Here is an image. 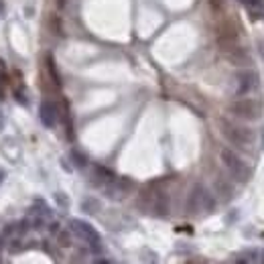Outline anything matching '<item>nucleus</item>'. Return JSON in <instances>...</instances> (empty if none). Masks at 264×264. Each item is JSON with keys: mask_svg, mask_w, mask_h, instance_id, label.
I'll return each instance as SVG.
<instances>
[{"mask_svg": "<svg viewBox=\"0 0 264 264\" xmlns=\"http://www.w3.org/2000/svg\"><path fill=\"white\" fill-rule=\"evenodd\" d=\"M222 161H224V165L232 171V175L234 177H238V179H242V181H246L248 179V175H250V171H248V167L234 154V152H230V150H222Z\"/></svg>", "mask_w": 264, "mask_h": 264, "instance_id": "3", "label": "nucleus"}, {"mask_svg": "<svg viewBox=\"0 0 264 264\" xmlns=\"http://www.w3.org/2000/svg\"><path fill=\"white\" fill-rule=\"evenodd\" d=\"M187 207L189 212L197 214V212H203V209H212V197L209 193L203 189V187H195L187 199Z\"/></svg>", "mask_w": 264, "mask_h": 264, "instance_id": "2", "label": "nucleus"}, {"mask_svg": "<svg viewBox=\"0 0 264 264\" xmlns=\"http://www.w3.org/2000/svg\"><path fill=\"white\" fill-rule=\"evenodd\" d=\"M242 2L250 8H262V0H242Z\"/></svg>", "mask_w": 264, "mask_h": 264, "instance_id": "7", "label": "nucleus"}, {"mask_svg": "<svg viewBox=\"0 0 264 264\" xmlns=\"http://www.w3.org/2000/svg\"><path fill=\"white\" fill-rule=\"evenodd\" d=\"M4 177H6V175H4V171H2V169H0V183H2V181H4Z\"/></svg>", "mask_w": 264, "mask_h": 264, "instance_id": "11", "label": "nucleus"}, {"mask_svg": "<svg viewBox=\"0 0 264 264\" xmlns=\"http://www.w3.org/2000/svg\"><path fill=\"white\" fill-rule=\"evenodd\" d=\"M187 264H203L201 260H191V262H187Z\"/></svg>", "mask_w": 264, "mask_h": 264, "instance_id": "12", "label": "nucleus"}, {"mask_svg": "<svg viewBox=\"0 0 264 264\" xmlns=\"http://www.w3.org/2000/svg\"><path fill=\"white\" fill-rule=\"evenodd\" d=\"M73 230H77L80 234H84V236H86V238H90L92 242H98V234H96L90 226H86L84 222H77V220H75V222H73Z\"/></svg>", "mask_w": 264, "mask_h": 264, "instance_id": "6", "label": "nucleus"}, {"mask_svg": "<svg viewBox=\"0 0 264 264\" xmlns=\"http://www.w3.org/2000/svg\"><path fill=\"white\" fill-rule=\"evenodd\" d=\"M222 130H224V134H226L232 142H236V144L248 146V144L254 142V132L244 128V126H234V124H230V122H222Z\"/></svg>", "mask_w": 264, "mask_h": 264, "instance_id": "1", "label": "nucleus"}, {"mask_svg": "<svg viewBox=\"0 0 264 264\" xmlns=\"http://www.w3.org/2000/svg\"><path fill=\"white\" fill-rule=\"evenodd\" d=\"M0 264H2V258H0Z\"/></svg>", "mask_w": 264, "mask_h": 264, "instance_id": "13", "label": "nucleus"}, {"mask_svg": "<svg viewBox=\"0 0 264 264\" xmlns=\"http://www.w3.org/2000/svg\"><path fill=\"white\" fill-rule=\"evenodd\" d=\"M73 159H75V163H77V165H84V163H86V161H84V156H82L80 152H73Z\"/></svg>", "mask_w": 264, "mask_h": 264, "instance_id": "9", "label": "nucleus"}, {"mask_svg": "<svg viewBox=\"0 0 264 264\" xmlns=\"http://www.w3.org/2000/svg\"><path fill=\"white\" fill-rule=\"evenodd\" d=\"M4 124H6V118H4V114L0 112V132H2V128H4Z\"/></svg>", "mask_w": 264, "mask_h": 264, "instance_id": "10", "label": "nucleus"}, {"mask_svg": "<svg viewBox=\"0 0 264 264\" xmlns=\"http://www.w3.org/2000/svg\"><path fill=\"white\" fill-rule=\"evenodd\" d=\"M232 110L238 116H242V118H256V116H260V104H256L252 100H242V102L234 104Z\"/></svg>", "mask_w": 264, "mask_h": 264, "instance_id": "4", "label": "nucleus"}, {"mask_svg": "<svg viewBox=\"0 0 264 264\" xmlns=\"http://www.w3.org/2000/svg\"><path fill=\"white\" fill-rule=\"evenodd\" d=\"M39 118H41V122H43L47 128L55 126V124H57V106H55L53 102L45 100V102L41 104V108H39Z\"/></svg>", "mask_w": 264, "mask_h": 264, "instance_id": "5", "label": "nucleus"}, {"mask_svg": "<svg viewBox=\"0 0 264 264\" xmlns=\"http://www.w3.org/2000/svg\"><path fill=\"white\" fill-rule=\"evenodd\" d=\"M6 80V63L0 59V82H4Z\"/></svg>", "mask_w": 264, "mask_h": 264, "instance_id": "8", "label": "nucleus"}]
</instances>
